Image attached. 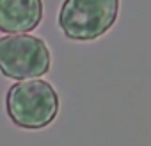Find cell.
Returning a JSON list of instances; mask_svg holds the SVG:
<instances>
[{
	"mask_svg": "<svg viewBox=\"0 0 151 146\" xmlns=\"http://www.w3.org/2000/svg\"><path fill=\"white\" fill-rule=\"evenodd\" d=\"M6 111L16 126L39 130L57 118L59 95L45 80H18L6 95Z\"/></svg>",
	"mask_w": 151,
	"mask_h": 146,
	"instance_id": "obj_1",
	"label": "cell"
},
{
	"mask_svg": "<svg viewBox=\"0 0 151 146\" xmlns=\"http://www.w3.org/2000/svg\"><path fill=\"white\" fill-rule=\"evenodd\" d=\"M119 13V0H64L59 27L71 41H94L112 29Z\"/></svg>",
	"mask_w": 151,
	"mask_h": 146,
	"instance_id": "obj_2",
	"label": "cell"
},
{
	"mask_svg": "<svg viewBox=\"0 0 151 146\" xmlns=\"http://www.w3.org/2000/svg\"><path fill=\"white\" fill-rule=\"evenodd\" d=\"M43 20V0H0V32L27 34Z\"/></svg>",
	"mask_w": 151,
	"mask_h": 146,
	"instance_id": "obj_4",
	"label": "cell"
},
{
	"mask_svg": "<svg viewBox=\"0 0 151 146\" xmlns=\"http://www.w3.org/2000/svg\"><path fill=\"white\" fill-rule=\"evenodd\" d=\"M52 66V53L41 38L9 34L0 38V73L13 80L39 79Z\"/></svg>",
	"mask_w": 151,
	"mask_h": 146,
	"instance_id": "obj_3",
	"label": "cell"
}]
</instances>
